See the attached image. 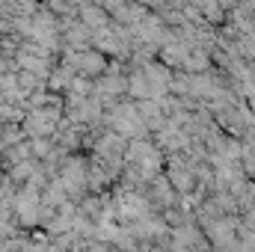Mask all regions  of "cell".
Masks as SVG:
<instances>
[{
    "label": "cell",
    "mask_w": 255,
    "mask_h": 252,
    "mask_svg": "<svg viewBox=\"0 0 255 252\" xmlns=\"http://www.w3.org/2000/svg\"><path fill=\"white\" fill-rule=\"evenodd\" d=\"M128 80H130V95L139 101V98H163L169 89H172V77L163 65L151 63V60H133L130 71H128Z\"/></svg>",
    "instance_id": "obj_1"
},
{
    "label": "cell",
    "mask_w": 255,
    "mask_h": 252,
    "mask_svg": "<svg viewBox=\"0 0 255 252\" xmlns=\"http://www.w3.org/2000/svg\"><path fill=\"white\" fill-rule=\"evenodd\" d=\"M63 65H68L77 77H101L110 63H107V54L92 45V48H68Z\"/></svg>",
    "instance_id": "obj_4"
},
{
    "label": "cell",
    "mask_w": 255,
    "mask_h": 252,
    "mask_svg": "<svg viewBox=\"0 0 255 252\" xmlns=\"http://www.w3.org/2000/svg\"><path fill=\"white\" fill-rule=\"evenodd\" d=\"M139 116H142V122L148 127H157L163 125V116H166V110H163V98H139Z\"/></svg>",
    "instance_id": "obj_9"
},
{
    "label": "cell",
    "mask_w": 255,
    "mask_h": 252,
    "mask_svg": "<svg viewBox=\"0 0 255 252\" xmlns=\"http://www.w3.org/2000/svg\"><path fill=\"white\" fill-rule=\"evenodd\" d=\"M92 95L110 110L116 101H122L125 95H130V80H128V68H122L119 63L107 65V71L98 77V83L92 86Z\"/></svg>",
    "instance_id": "obj_3"
},
{
    "label": "cell",
    "mask_w": 255,
    "mask_h": 252,
    "mask_svg": "<svg viewBox=\"0 0 255 252\" xmlns=\"http://www.w3.org/2000/svg\"><path fill=\"white\" fill-rule=\"evenodd\" d=\"M169 175H172V184H175L178 190H190L193 172L184 166V160H181V157H172V160H169Z\"/></svg>",
    "instance_id": "obj_11"
},
{
    "label": "cell",
    "mask_w": 255,
    "mask_h": 252,
    "mask_svg": "<svg viewBox=\"0 0 255 252\" xmlns=\"http://www.w3.org/2000/svg\"><path fill=\"white\" fill-rule=\"evenodd\" d=\"M42 214H45V205H42V187L36 181H27L24 187L15 193V217L21 226L33 229L42 223Z\"/></svg>",
    "instance_id": "obj_5"
},
{
    "label": "cell",
    "mask_w": 255,
    "mask_h": 252,
    "mask_svg": "<svg viewBox=\"0 0 255 252\" xmlns=\"http://www.w3.org/2000/svg\"><path fill=\"white\" fill-rule=\"evenodd\" d=\"M107 122L113 130H119V133H125L128 139H136V136H142L148 125L142 122V116H139V107L136 104H128L125 98L122 101H116L110 110H107Z\"/></svg>",
    "instance_id": "obj_6"
},
{
    "label": "cell",
    "mask_w": 255,
    "mask_h": 252,
    "mask_svg": "<svg viewBox=\"0 0 255 252\" xmlns=\"http://www.w3.org/2000/svg\"><path fill=\"white\" fill-rule=\"evenodd\" d=\"M77 15H80V21L95 33V30H101V27H107L110 24V18H107V9L95 0V3H86V6H80L77 9Z\"/></svg>",
    "instance_id": "obj_10"
},
{
    "label": "cell",
    "mask_w": 255,
    "mask_h": 252,
    "mask_svg": "<svg viewBox=\"0 0 255 252\" xmlns=\"http://www.w3.org/2000/svg\"><path fill=\"white\" fill-rule=\"evenodd\" d=\"M57 178L65 184V190H68L71 199H80V196L89 190V163H86L83 157H77V154H65L63 163H60Z\"/></svg>",
    "instance_id": "obj_7"
},
{
    "label": "cell",
    "mask_w": 255,
    "mask_h": 252,
    "mask_svg": "<svg viewBox=\"0 0 255 252\" xmlns=\"http://www.w3.org/2000/svg\"><path fill=\"white\" fill-rule=\"evenodd\" d=\"M175 184H169L166 178H151L148 181V202H151V208H169L172 202H175V193H172Z\"/></svg>",
    "instance_id": "obj_8"
},
{
    "label": "cell",
    "mask_w": 255,
    "mask_h": 252,
    "mask_svg": "<svg viewBox=\"0 0 255 252\" xmlns=\"http://www.w3.org/2000/svg\"><path fill=\"white\" fill-rule=\"evenodd\" d=\"M63 122V104H42V107H27L24 110V133L30 139H39V136H54L57 127Z\"/></svg>",
    "instance_id": "obj_2"
}]
</instances>
